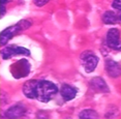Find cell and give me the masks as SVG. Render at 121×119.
Listing matches in <instances>:
<instances>
[{
    "label": "cell",
    "instance_id": "cell-1",
    "mask_svg": "<svg viewBox=\"0 0 121 119\" xmlns=\"http://www.w3.org/2000/svg\"><path fill=\"white\" fill-rule=\"evenodd\" d=\"M58 92L57 86L46 80H31L24 84L23 93L28 98L37 99L43 103H48Z\"/></svg>",
    "mask_w": 121,
    "mask_h": 119
},
{
    "label": "cell",
    "instance_id": "cell-2",
    "mask_svg": "<svg viewBox=\"0 0 121 119\" xmlns=\"http://www.w3.org/2000/svg\"><path fill=\"white\" fill-rule=\"evenodd\" d=\"M22 24L23 23H22V21H21L20 23H18L17 25L10 26L7 29H5L2 31V33H1V46H4L10 38L13 37L18 32H20L21 30L27 29L30 26V23L27 21H24V25H22Z\"/></svg>",
    "mask_w": 121,
    "mask_h": 119
},
{
    "label": "cell",
    "instance_id": "cell-3",
    "mask_svg": "<svg viewBox=\"0 0 121 119\" xmlns=\"http://www.w3.org/2000/svg\"><path fill=\"white\" fill-rule=\"evenodd\" d=\"M81 62L87 73H92L98 63V58L90 51H86L81 55Z\"/></svg>",
    "mask_w": 121,
    "mask_h": 119
},
{
    "label": "cell",
    "instance_id": "cell-4",
    "mask_svg": "<svg viewBox=\"0 0 121 119\" xmlns=\"http://www.w3.org/2000/svg\"><path fill=\"white\" fill-rule=\"evenodd\" d=\"M16 55H26V56H29L30 52L26 48H22V47H17V46L6 47V48L2 49L1 51V56L3 59H9L10 57L16 56Z\"/></svg>",
    "mask_w": 121,
    "mask_h": 119
},
{
    "label": "cell",
    "instance_id": "cell-5",
    "mask_svg": "<svg viewBox=\"0 0 121 119\" xmlns=\"http://www.w3.org/2000/svg\"><path fill=\"white\" fill-rule=\"evenodd\" d=\"M107 45L113 50H121V41L119 30L116 28L110 29L107 33Z\"/></svg>",
    "mask_w": 121,
    "mask_h": 119
},
{
    "label": "cell",
    "instance_id": "cell-6",
    "mask_svg": "<svg viewBox=\"0 0 121 119\" xmlns=\"http://www.w3.org/2000/svg\"><path fill=\"white\" fill-rule=\"evenodd\" d=\"M106 71L112 78H117L121 75V66L114 60H107L106 61Z\"/></svg>",
    "mask_w": 121,
    "mask_h": 119
},
{
    "label": "cell",
    "instance_id": "cell-7",
    "mask_svg": "<svg viewBox=\"0 0 121 119\" xmlns=\"http://www.w3.org/2000/svg\"><path fill=\"white\" fill-rule=\"evenodd\" d=\"M90 86L96 92H103V93L109 92V87L107 86L106 82L101 78H98V77L90 80Z\"/></svg>",
    "mask_w": 121,
    "mask_h": 119
},
{
    "label": "cell",
    "instance_id": "cell-8",
    "mask_svg": "<svg viewBox=\"0 0 121 119\" xmlns=\"http://www.w3.org/2000/svg\"><path fill=\"white\" fill-rule=\"evenodd\" d=\"M26 113V108L21 105H17L13 106L10 109H9L5 112V117L7 118H20L22 116H24Z\"/></svg>",
    "mask_w": 121,
    "mask_h": 119
},
{
    "label": "cell",
    "instance_id": "cell-9",
    "mask_svg": "<svg viewBox=\"0 0 121 119\" xmlns=\"http://www.w3.org/2000/svg\"><path fill=\"white\" fill-rule=\"evenodd\" d=\"M60 93H61L62 97L64 98V101H71L76 97L77 93H78V90L77 88L70 86V85H67V84H64L62 85L61 89H60Z\"/></svg>",
    "mask_w": 121,
    "mask_h": 119
},
{
    "label": "cell",
    "instance_id": "cell-10",
    "mask_svg": "<svg viewBox=\"0 0 121 119\" xmlns=\"http://www.w3.org/2000/svg\"><path fill=\"white\" fill-rule=\"evenodd\" d=\"M119 20V17H117V15L115 13L108 10L103 15V22L104 24H115L117 23Z\"/></svg>",
    "mask_w": 121,
    "mask_h": 119
},
{
    "label": "cell",
    "instance_id": "cell-11",
    "mask_svg": "<svg viewBox=\"0 0 121 119\" xmlns=\"http://www.w3.org/2000/svg\"><path fill=\"white\" fill-rule=\"evenodd\" d=\"M80 118L83 119H90V118H98V114L93 110H84L79 114Z\"/></svg>",
    "mask_w": 121,
    "mask_h": 119
},
{
    "label": "cell",
    "instance_id": "cell-12",
    "mask_svg": "<svg viewBox=\"0 0 121 119\" xmlns=\"http://www.w3.org/2000/svg\"><path fill=\"white\" fill-rule=\"evenodd\" d=\"M33 1L36 6H43V5H46L50 0H33Z\"/></svg>",
    "mask_w": 121,
    "mask_h": 119
},
{
    "label": "cell",
    "instance_id": "cell-13",
    "mask_svg": "<svg viewBox=\"0 0 121 119\" xmlns=\"http://www.w3.org/2000/svg\"><path fill=\"white\" fill-rule=\"evenodd\" d=\"M112 6L118 10H121V0H114Z\"/></svg>",
    "mask_w": 121,
    "mask_h": 119
},
{
    "label": "cell",
    "instance_id": "cell-14",
    "mask_svg": "<svg viewBox=\"0 0 121 119\" xmlns=\"http://www.w3.org/2000/svg\"><path fill=\"white\" fill-rule=\"evenodd\" d=\"M4 13H5V6L1 4V16H3V15H4Z\"/></svg>",
    "mask_w": 121,
    "mask_h": 119
},
{
    "label": "cell",
    "instance_id": "cell-15",
    "mask_svg": "<svg viewBox=\"0 0 121 119\" xmlns=\"http://www.w3.org/2000/svg\"><path fill=\"white\" fill-rule=\"evenodd\" d=\"M7 1H9V0H1V4L4 5V3H5V2H7Z\"/></svg>",
    "mask_w": 121,
    "mask_h": 119
},
{
    "label": "cell",
    "instance_id": "cell-16",
    "mask_svg": "<svg viewBox=\"0 0 121 119\" xmlns=\"http://www.w3.org/2000/svg\"><path fill=\"white\" fill-rule=\"evenodd\" d=\"M119 20H120V21H121V16H120V17H119Z\"/></svg>",
    "mask_w": 121,
    "mask_h": 119
}]
</instances>
